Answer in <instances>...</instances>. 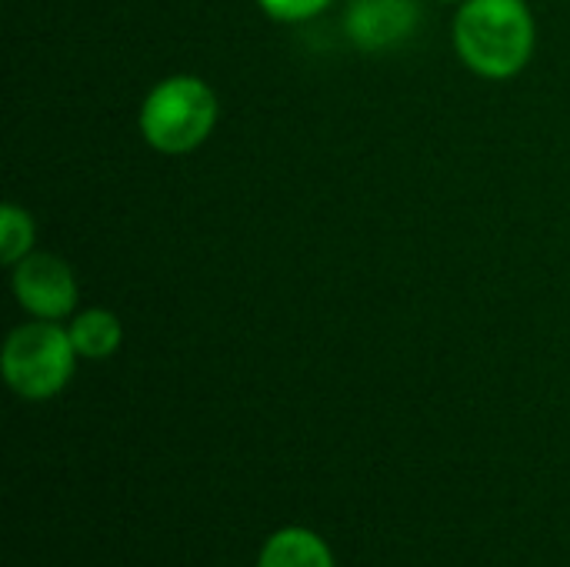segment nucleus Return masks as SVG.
I'll use <instances>...</instances> for the list:
<instances>
[{"instance_id": "nucleus-5", "label": "nucleus", "mask_w": 570, "mask_h": 567, "mask_svg": "<svg viewBox=\"0 0 570 567\" xmlns=\"http://www.w3.org/2000/svg\"><path fill=\"white\" fill-rule=\"evenodd\" d=\"M421 20L417 0H351L344 13L347 37L371 53H384L414 37Z\"/></svg>"}, {"instance_id": "nucleus-8", "label": "nucleus", "mask_w": 570, "mask_h": 567, "mask_svg": "<svg viewBox=\"0 0 570 567\" xmlns=\"http://www.w3.org/2000/svg\"><path fill=\"white\" fill-rule=\"evenodd\" d=\"M33 241H37L33 217L17 204H3L0 207V261L10 267L20 264L33 251Z\"/></svg>"}, {"instance_id": "nucleus-7", "label": "nucleus", "mask_w": 570, "mask_h": 567, "mask_svg": "<svg viewBox=\"0 0 570 567\" xmlns=\"http://www.w3.org/2000/svg\"><path fill=\"white\" fill-rule=\"evenodd\" d=\"M70 341H73V351L77 358H87V361H104L110 358L120 341H124V328L117 321V314L104 311V307H90V311H80L70 328H67Z\"/></svg>"}, {"instance_id": "nucleus-10", "label": "nucleus", "mask_w": 570, "mask_h": 567, "mask_svg": "<svg viewBox=\"0 0 570 567\" xmlns=\"http://www.w3.org/2000/svg\"><path fill=\"white\" fill-rule=\"evenodd\" d=\"M444 3H464V0H444Z\"/></svg>"}, {"instance_id": "nucleus-4", "label": "nucleus", "mask_w": 570, "mask_h": 567, "mask_svg": "<svg viewBox=\"0 0 570 567\" xmlns=\"http://www.w3.org/2000/svg\"><path fill=\"white\" fill-rule=\"evenodd\" d=\"M13 294L37 321H60L77 307V277L67 261L30 251L13 264Z\"/></svg>"}, {"instance_id": "nucleus-2", "label": "nucleus", "mask_w": 570, "mask_h": 567, "mask_svg": "<svg viewBox=\"0 0 570 567\" xmlns=\"http://www.w3.org/2000/svg\"><path fill=\"white\" fill-rule=\"evenodd\" d=\"M217 124V94L194 74L160 80L140 107V134L160 154L197 150Z\"/></svg>"}, {"instance_id": "nucleus-9", "label": "nucleus", "mask_w": 570, "mask_h": 567, "mask_svg": "<svg viewBox=\"0 0 570 567\" xmlns=\"http://www.w3.org/2000/svg\"><path fill=\"white\" fill-rule=\"evenodd\" d=\"M261 10L281 23H304L317 13H324L334 0H257Z\"/></svg>"}, {"instance_id": "nucleus-1", "label": "nucleus", "mask_w": 570, "mask_h": 567, "mask_svg": "<svg viewBox=\"0 0 570 567\" xmlns=\"http://www.w3.org/2000/svg\"><path fill=\"white\" fill-rule=\"evenodd\" d=\"M454 47L474 74L508 80L534 53V17L524 0H464L454 17Z\"/></svg>"}, {"instance_id": "nucleus-6", "label": "nucleus", "mask_w": 570, "mask_h": 567, "mask_svg": "<svg viewBox=\"0 0 570 567\" xmlns=\"http://www.w3.org/2000/svg\"><path fill=\"white\" fill-rule=\"evenodd\" d=\"M257 567H334V558L314 531L284 528L264 545Z\"/></svg>"}, {"instance_id": "nucleus-3", "label": "nucleus", "mask_w": 570, "mask_h": 567, "mask_svg": "<svg viewBox=\"0 0 570 567\" xmlns=\"http://www.w3.org/2000/svg\"><path fill=\"white\" fill-rule=\"evenodd\" d=\"M73 361L77 351L70 334L53 321H33L10 331L0 368L13 394L27 401H47L67 388Z\"/></svg>"}]
</instances>
